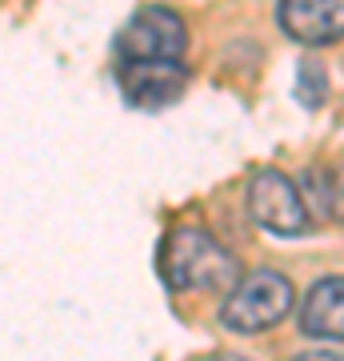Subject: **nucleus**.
I'll list each match as a JSON object with an SVG mask.
<instances>
[{
  "mask_svg": "<svg viewBox=\"0 0 344 361\" xmlns=\"http://www.w3.org/2000/svg\"><path fill=\"white\" fill-rule=\"evenodd\" d=\"M156 269H160V281L172 293H217V289L236 285L241 261L232 257L212 233L196 229V225H180L160 241Z\"/></svg>",
  "mask_w": 344,
  "mask_h": 361,
  "instance_id": "1",
  "label": "nucleus"
},
{
  "mask_svg": "<svg viewBox=\"0 0 344 361\" xmlns=\"http://www.w3.org/2000/svg\"><path fill=\"white\" fill-rule=\"evenodd\" d=\"M293 281L276 269H256L229 289L220 305V325L229 334H265L293 313Z\"/></svg>",
  "mask_w": 344,
  "mask_h": 361,
  "instance_id": "2",
  "label": "nucleus"
},
{
  "mask_svg": "<svg viewBox=\"0 0 344 361\" xmlns=\"http://www.w3.org/2000/svg\"><path fill=\"white\" fill-rule=\"evenodd\" d=\"M189 52V28L165 4H144L132 13L113 40L116 65H153V61H184Z\"/></svg>",
  "mask_w": 344,
  "mask_h": 361,
  "instance_id": "3",
  "label": "nucleus"
},
{
  "mask_svg": "<svg viewBox=\"0 0 344 361\" xmlns=\"http://www.w3.org/2000/svg\"><path fill=\"white\" fill-rule=\"evenodd\" d=\"M244 209H248L253 225H260L272 237H305L312 229V209H308L300 185L284 177L281 169H260L248 180Z\"/></svg>",
  "mask_w": 344,
  "mask_h": 361,
  "instance_id": "4",
  "label": "nucleus"
},
{
  "mask_svg": "<svg viewBox=\"0 0 344 361\" xmlns=\"http://www.w3.org/2000/svg\"><path fill=\"white\" fill-rule=\"evenodd\" d=\"M120 92L132 109L156 113L184 97L189 89V68L184 61H153V65H116Z\"/></svg>",
  "mask_w": 344,
  "mask_h": 361,
  "instance_id": "5",
  "label": "nucleus"
},
{
  "mask_svg": "<svg viewBox=\"0 0 344 361\" xmlns=\"http://www.w3.org/2000/svg\"><path fill=\"white\" fill-rule=\"evenodd\" d=\"M276 25L296 44H336L344 40V0H281Z\"/></svg>",
  "mask_w": 344,
  "mask_h": 361,
  "instance_id": "6",
  "label": "nucleus"
},
{
  "mask_svg": "<svg viewBox=\"0 0 344 361\" xmlns=\"http://www.w3.org/2000/svg\"><path fill=\"white\" fill-rule=\"evenodd\" d=\"M300 334L317 341H344V277H320L308 285L296 310Z\"/></svg>",
  "mask_w": 344,
  "mask_h": 361,
  "instance_id": "7",
  "label": "nucleus"
},
{
  "mask_svg": "<svg viewBox=\"0 0 344 361\" xmlns=\"http://www.w3.org/2000/svg\"><path fill=\"white\" fill-rule=\"evenodd\" d=\"M300 193H305V201H308L312 213L332 217V221H344V161L308 169L305 180H300Z\"/></svg>",
  "mask_w": 344,
  "mask_h": 361,
  "instance_id": "8",
  "label": "nucleus"
},
{
  "mask_svg": "<svg viewBox=\"0 0 344 361\" xmlns=\"http://www.w3.org/2000/svg\"><path fill=\"white\" fill-rule=\"evenodd\" d=\"M296 101L305 104V109H320V104L329 101V73L312 56H305L300 68H296Z\"/></svg>",
  "mask_w": 344,
  "mask_h": 361,
  "instance_id": "9",
  "label": "nucleus"
},
{
  "mask_svg": "<svg viewBox=\"0 0 344 361\" xmlns=\"http://www.w3.org/2000/svg\"><path fill=\"white\" fill-rule=\"evenodd\" d=\"M293 361H344V353H336V349H308V353H296Z\"/></svg>",
  "mask_w": 344,
  "mask_h": 361,
  "instance_id": "10",
  "label": "nucleus"
},
{
  "mask_svg": "<svg viewBox=\"0 0 344 361\" xmlns=\"http://www.w3.org/2000/svg\"><path fill=\"white\" fill-rule=\"evenodd\" d=\"M208 361H253V357H244V353H212Z\"/></svg>",
  "mask_w": 344,
  "mask_h": 361,
  "instance_id": "11",
  "label": "nucleus"
}]
</instances>
